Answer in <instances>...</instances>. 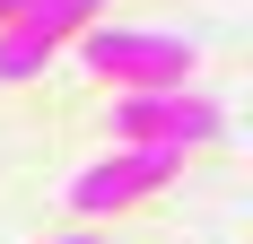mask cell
<instances>
[{"instance_id":"4","label":"cell","mask_w":253,"mask_h":244,"mask_svg":"<svg viewBox=\"0 0 253 244\" xmlns=\"http://www.w3.org/2000/svg\"><path fill=\"white\" fill-rule=\"evenodd\" d=\"M96 18V0H26V18L9 26V44H0V79H35V61H44L70 26Z\"/></svg>"},{"instance_id":"2","label":"cell","mask_w":253,"mask_h":244,"mask_svg":"<svg viewBox=\"0 0 253 244\" xmlns=\"http://www.w3.org/2000/svg\"><path fill=\"white\" fill-rule=\"evenodd\" d=\"M114 122H123L131 148H175V157L227 131V114H218V105H210V96H183V87H149V96H131Z\"/></svg>"},{"instance_id":"1","label":"cell","mask_w":253,"mask_h":244,"mask_svg":"<svg viewBox=\"0 0 253 244\" xmlns=\"http://www.w3.org/2000/svg\"><path fill=\"white\" fill-rule=\"evenodd\" d=\"M87 70L96 79H123V87H183V70H192V44L183 35H149V26H87Z\"/></svg>"},{"instance_id":"5","label":"cell","mask_w":253,"mask_h":244,"mask_svg":"<svg viewBox=\"0 0 253 244\" xmlns=\"http://www.w3.org/2000/svg\"><path fill=\"white\" fill-rule=\"evenodd\" d=\"M18 9H26V0H0V18H18Z\"/></svg>"},{"instance_id":"6","label":"cell","mask_w":253,"mask_h":244,"mask_svg":"<svg viewBox=\"0 0 253 244\" xmlns=\"http://www.w3.org/2000/svg\"><path fill=\"white\" fill-rule=\"evenodd\" d=\"M61 244H96V236H61Z\"/></svg>"},{"instance_id":"3","label":"cell","mask_w":253,"mask_h":244,"mask_svg":"<svg viewBox=\"0 0 253 244\" xmlns=\"http://www.w3.org/2000/svg\"><path fill=\"white\" fill-rule=\"evenodd\" d=\"M166 174H175V148H123V157H96V166L70 183V209H79V218L131 209V201H149Z\"/></svg>"}]
</instances>
